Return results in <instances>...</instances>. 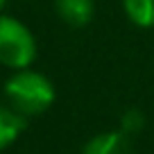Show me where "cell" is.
Listing matches in <instances>:
<instances>
[{
	"instance_id": "cell-1",
	"label": "cell",
	"mask_w": 154,
	"mask_h": 154,
	"mask_svg": "<svg viewBox=\"0 0 154 154\" xmlns=\"http://www.w3.org/2000/svg\"><path fill=\"white\" fill-rule=\"evenodd\" d=\"M5 97L7 104L14 106L25 118L41 116L54 104V84L43 72L32 68L14 70V75L5 82Z\"/></svg>"
},
{
	"instance_id": "cell-2",
	"label": "cell",
	"mask_w": 154,
	"mask_h": 154,
	"mask_svg": "<svg viewBox=\"0 0 154 154\" xmlns=\"http://www.w3.org/2000/svg\"><path fill=\"white\" fill-rule=\"evenodd\" d=\"M36 59V38L23 20L0 14V63L11 70L29 68Z\"/></svg>"
},
{
	"instance_id": "cell-3",
	"label": "cell",
	"mask_w": 154,
	"mask_h": 154,
	"mask_svg": "<svg viewBox=\"0 0 154 154\" xmlns=\"http://www.w3.org/2000/svg\"><path fill=\"white\" fill-rule=\"evenodd\" d=\"M82 154H131V138L122 129L100 131L84 143Z\"/></svg>"
},
{
	"instance_id": "cell-4",
	"label": "cell",
	"mask_w": 154,
	"mask_h": 154,
	"mask_svg": "<svg viewBox=\"0 0 154 154\" xmlns=\"http://www.w3.org/2000/svg\"><path fill=\"white\" fill-rule=\"evenodd\" d=\"M57 16L70 27H84L93 20L95 0H54Z\"/></svg>"
},
{
	"instance_id": "cell-5",
	"label": "cell",
	"mask_w": 154,
	"mask_h": 154,
	"mask_svg": "<svg viewBox=\"0 0 154 154\" xmlns=\"http://www.w3.org/2000/svg\"><path fill=\"white\" fill-rule=\"evenodd\" d=\"M27 127V118L9 104H0V149L14 145Z\"/></svg>"
},
{
	"instance_id": "cell-6",
	"label": "cell",
	"mask_w": 154,
	"mask_h": 154,
	"mask_svg": "<svg viewBox=\"0 0 154 154\" xmlns=\"http://www.w3.org/2000/svg\"><path fill=\"white\" fill-rule=\"evenodd\" d=\"M127 18L143 29L154 27V0H122Z\"/></svg>"
},
{
	"instance_id": "cell-7",
	"label": "cell",
	"mask_w": 154,
	"mask_h": 154,
	"mask_svg": "<svg viewBox=\"0 0 154 154\" xmlns=\"http://www.w3.org/2000/svg\"><path fill=\"white\" fill-rule=\"evenodd\" d=\"M143 127H145V113L140 109H127L120 116V127L118 129H122L125 134H129V136L138 134Z\"/></svg>"
},
{
	"instance_id": "cell-8",
	"label": "cell",
	"mask_w": 154,
	"mask_h": 154,
	"mask_svg": "<svg viewBox=\"0 0 154 154\" xmlns=\"http://www.w3.org/2000/svg\"><path fill=\"white\" fill-rule=\"evenodd\" d=\"M5 5H7V0H0V11L5 9Z\"/></svg>"
}]
</instances>
